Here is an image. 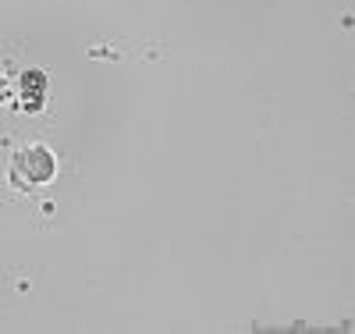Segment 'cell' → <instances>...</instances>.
<instances>
[{
    "label": "cell",
    "instance_id": "1",
    "mask_svg": "<svg viewBox=\"0 0 355 334\" xmlns=\"http://www.w3.org/2000/svg\"><path fill=\"white\" fill-rule=\"evenodd\" d=\"M57 171V160L46 146H25L11 160V181L15 185H43Z\"/></svg>",
    "mask_w": 355,
    "mask_h": 334
},
{
    "label": "cell",
    "instance_id": "2",
    "mask_svg": "<svg viewBox=\"0 0 355 334\" xmlns=\"http://www.w3.org/2000/svg\"><path fill=\"white\" fill-rule=\"evenodd\" d=\"M21 110L25 114H40L43 103H46V93H50V75L40 72V68H28L21 72Z\"/></svg>",
    "mask_w": 355,
    "mask_h": 334
},
{
    "label": "cell",
    "instance_id": "3",
    "mask_svg": "<svg viewBox=\"0 0 355 334\" xmlns=\"http://www.w3.org/2000/svg\"><path fill=\"white\" fill-rule=\"evenodd\" d=\"M4 100H8V78L0 75V103H4Z\"/></svg>",
    "mask_w": 355,
    "mask_h": 334
}]
</instances>
